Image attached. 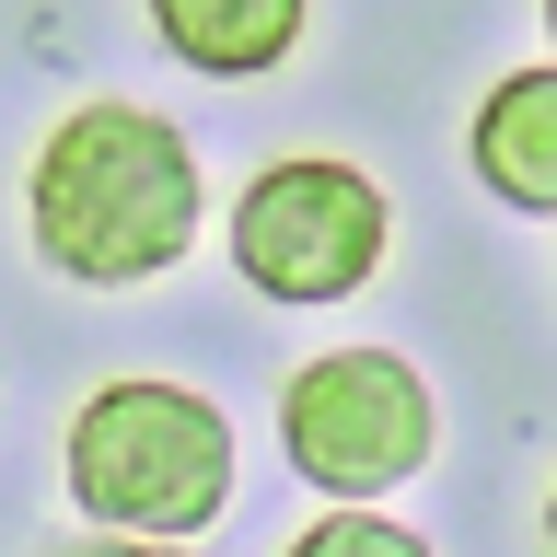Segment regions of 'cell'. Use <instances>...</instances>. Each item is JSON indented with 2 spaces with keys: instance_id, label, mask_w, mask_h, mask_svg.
<instances>
[{
  "instance_id": "cell-9",
  "label": "cell",
  "mask_w": 557,
  "mask_h": 557,
  "mask_svg": "<svg viewBox=\"0 0 557 557\" xmlns=\"http://www.w3.org/2000/svg\"><path fill=\"white\" fill-rule=\"evenodd\" d=\"M546 557H557V499H546Z\"/></svg>"
},
{
  "instance_id": "cell-10",
  "label": "cell",
  "mask_w": 557,
  "mask_h": 557,
  "mask_svg": "<svg viewBox=\"0 0 557 557\" xmlns=\"http://www.w3.org/2000/svg\"><path fill=\"white\" fill-rule=\"evenodd\" d=\"M546 35H557V0H546Z\"/></svg>"
},
{
  "instance_id": "cell-4",
  "label": "cell",
  "mask_w": 557,
  "mask_h": 557,
  "mask_svg": "<svg viewBox=\"0 0 557 557\" xmlns=\"http://www.w3.org/2000/svg\"><path fill=\"white\" fill-rule=\"evenodd\" d=\"M383 244H395V209L360 163H268L244 186L233 209V268L268 290V302H348L360 278L383 268Z\"/></svg>"
},
{
  "instance_id": "cell-6",
  "label": "cell",
  "mask_w": 557,
  "mask_h": 557,
  "mask_svg": "<svg viewBox=\"0 0 557 557\" xmlns=\"http://www.w3.org/2000/svg\"><path fill=\"white\" fill-rule=\"evenodd\" d=\"M151 35L209 82H256L302 47V0H151Z\"/></svg>"
},
{
  "instance_id": "cell-5",
  "label": "cell",
  "mask_w": 557,
  "mask_h": 557,
  "mask_svg": "<svg viewBox=\"0 0 557 557\" xmlns=\"http://www.w3.org/2000/svg\"><path fill=\"white\" fill-rule=\"evenodd\" d=\"M465 151H476V174H487V198H499V209L557 221V70H511V82H487Z\"/></svg>"
},
{
  "instance_id": "cell-8",
  "label": "cell",
  "mask_w": 557,
  "mask_h": 557,
  "mask_svg": "<svg viewBox=\"0 0 557 557\" xmlns=\"http://www.w3.org/2000/svg\"><path fill=\"white\" fill-rule=\"evenodd\" d=\"M59 557H186V546H163V534H94V546H59Z\"/></svg>"
},
{
  "instance_id": "cell-3",
  "label": "cell",
  "mask_w": 557,
  "mask_h": 557,
  "mask_svg": "<svg viewBox=\"0 0 557 557\" xmlns=\"http://www.w3.org/2000/svg\"><path fill=\"white\" fill-rule=\"evenodd\" d=\"M442 442L430 418V383L395 360V348H313L302 372L278 383V453L290 476H313L325 499H383L407 487Z\"/></svg>"
},
{
  "instance_id": "cell-7",
  "label": "cell",
  "mask_w": 557,
  "mask_h": 557,
  "mask_svg": "<svg viewBox=\"0 0 557 557\" xmlns=\"http://www.w3.org/2000/svg\"><path fill=\"white\" fill-rule=\"evenodd\" d=\"M278 557H430V546H418L407 522H383L372 499H337V511H325V522H302Z\"/></svg>"
},
{
  "instance_id": "cell-2",
  "label": "cell",
  "mask_w": 557,
  "mask_h": 557,
  "mask_svg": "<svg viewBox=\"0 0 557 557\" xmlns=\"http://www.w3.org/2000/svg\"><path fill=\"white\" fill-rule=\"evenodd\" d=\"M59 465H70L82 522L198 546L209 522H221V499H233V418L209 407V395H186V383L128 372V383H94L70 407Z\"/></svg>"
},
{
  "instance_id": "cell-1",
  "label": "cell",
  "mask_w": 557,
  "mask_h": 557,
  "mask_svg": "<svg viewBox=\"0 0 557 557\" xmlns=\"http://www.w3.org/2000/svg\"><path fill=\"white\" fill-rule=\"evenodd\" d=\"M24 233L82 290H139V278L186 268V244H198V151H186V128L128 94L70 104L24 163Z\"/></svg>"
}]
</instances>
